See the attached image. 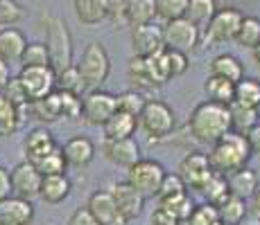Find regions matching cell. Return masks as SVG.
I'll return each instance as SVG.
<instances>
[{
  "label": "cell",
  "instance_id": "6da1fadb",
  "mask_svg": "<svg viewBox=\"0 0 260 225\" xmlns=\"http://www.w3.org/2000/svg\"><path fill=\"white\" fill-rule=\"evenodd\" d=\"M188 128L197 142L215 144L222 135L231 133V117H229V106L215 102H202L192 108L188 117Z\"/></svg>",
  "mask_w": 260,
  "mask_h": 225
},
{
  "label": "cell",
  "instance_id": "7a4b0ae2",
  "mask_svg": "<svg viewBox=\"0 0 260 225\" xmlns=\"http://www.w3.org/2000/svg\"><path fill=\"white\" fill-rule=\"evenodd\" d=\"M206 158L215 173L229 176V173L247 167L249 160H251V149H249V142L244 135L231 131L222 135L215 144H211V151L206 153Z\"/></svg>",
  "mask_w": 260,
  "mask_h": 225
},
{
  "label": "cell",
  "instance_id": "3957f363",
  "mask_svg": "<svg viewBox=\"0 0 260 225\" xmlns=\"http://www.w3.org/2000/svg\"><path fill=\"white\" fill-rule=\"evenodd\" d=\"M43 21H46L43 29H46V48L50 52V68L54 72H61L73 66V36L63 18L46 14Z\"/></svg>",
  "mask_w": 260,
  "mask_h": 225
},
{
  "label": "cell",
  "instance_id": "277c9868",
  "mask_svg": "<svg viewBox=\"0 0 260 225\" xmlns=\"http://www.w3.org/2000/svg\"><path fill=\"white\" fill-rule=\"evenodd\" d=\"M82 74L84 81V90L91 93V90L102 88V83L109 79V72H111V59H109V52L102 43L91 41L84 48L82 52V61L75 63Z\"/></svg>",
  "mask_w": 260,
  "mask_h": 225
},
{
  "label": "cell",
  "instance_id": "5b68a950",
  "mask_svg": "<svg viewBox=\"0 0 260 225\" xmlns=\"http://www.w3.org/2000/svg\"><path fill=\"white\" fill-rule=\"evenodd\" d=\"M174 111L161 99H147L138 115V126L147 133L149 140H166L174 131Z\"/></svg>",
  "mask_w": 260,
  "mask_h": 225
},
{
  "label": "cell",
  "instance_id": "8992f818",
  "mask_svg": "<svg viewBox=\"0 0 260 225\" xmlns=\"http://www.w3.org/2000/svg\"><path fill=\"white\" fill-rule=\"evenodd\" d=\"M166 173H168L166 167H163L158 160L141 158L136 164H132V167L127 169V180H124V183L132 185L145 201H147V198H156L161 180Z\"/></svg>",
  "mask_w": 260,
  "mask_h": 225
},
{
  "label": "cell",
  "instance_id": "52a82bcc",
  "mask_svg": "<svg viewBox=\"0 0 260 225\" xmlns=\"http://www.w3.org/2000/svg\"><path fill=\"white\" fill-rule=\"evenodd\" d=\"M18 83H21L27 104L39 102V99H46L48 95L54 93L57 88V72L50 66L46 68H21L18 72Z\"/></svg>",
  "mask_w": 260,
  "mask_h": 225
},
{
  "label": "cell",
  "instance_id": "ba28073f",
  "mask_svg": "<svg viewBox=\"0 0 260 225\" xmlns=\"http://www.w3.org/2000/svg\"><path fill=\"white\" fill-rule=\"evenodd\" d=\"M161 32H163V45L168 50H177V52H183V54L194 52L197 45L202 43V32L188 18L168 21L161 27Z\"/></svg>",
  "mask_w": 260,
  "mask_h": 225
},
{
  "label": "cell",
  "instance_id": "9c48e42d",
  "mask_svg": "<svg viewBox=\"0 0 260 225\" xmlns=\"http://www.w3.org/2000/svg\"><path fill=\"white\" fill-rule=\"evenodd\" d=\"M116 95L107 93V90L98 88L91 93L82 95V108H79V117L91 126H102L113 113H116Z\"/></svg>",
  "mask_w": 260,
  "mask_h": 225
},
{
  "label": "cell",
  "instance_id": "30bf717a",
  "mask_svg": "<svg viewBox=\"0 0 260 225\" xmlns=\"http://www.w3.org/2000/svg\"><path fill=\"white\" fill-rule=\"evenodd\" d=\"M127 77L132 81L134 90L138 93H145V90H154L158 86L166 83L161 74V68H158V61H156V54L149 59H143V57H132L129 59V68H127Z\"/></svg>",
  "mask_w": 260,
  "mask_h": 225
},
{
  "label": "cell",
  "instance_id": "8fae6325",
  "mask_svg": "<svg viewBox=\"0 0 260 225\" xmlns=\"http://www.w3.org/2000/svg\"><path fill=\"white\" fill-rule=\"evenodd\" d=\"M244 14L236 7H219L215 12L213 21L208 23V27L204 29V36H206V43H229L236 41V34L240 29V23H242Z\"/></svg>",
  "mask_w": 260,
  "mask_h": 225
},
{
  "label": "cell",
  "instance_id": "7c38bea8",
  "mask_svg": "<svg viewBox=\"0 0 260 225\" xmlns=\"http://www.w3.org/2000/svg\"><path fill=\"white\" fill-rule=\"evenodd\" d=\"M9 180H12V196L32 201V198L39 196L43 176L37 171V167H34L32 162L23 160V162H18L16 167L9 171Z\"/></svg>",
  "mask_w": 260,
  "mask_h": 225
},
{
  "label": "cell",
  "instance_id": "4fadbf2b",
  "mask_svg": "<svg viewBox=\"0 0 260 225\" xmlns=\"http://www.w3.org/2000/svg\"><path fill=\"white\" fill-rule=\"evenodd\" d=\"M177 173H179V178L186 183V187L199 189L208 180V176L213 173V169H211V164H208L206 153L190 151V153H186V156L181 158Z\"/></svg>",
  "mask_w": 260,
  "mask_h": 225
},
{
  "label": "cell",
  "instance_id": "5bb4252c",
  "mask_svg": "<svg viewBox=\"0 0 260 225\" xmlns=\"http://www.w3.org/2000/svg\"><path fill=\"white\" fill-rule=\"evenodd\" d=\"M109 194H111L113 203H116V207H118L120 216L124 218V223L136 221V218L143 214L145 198L136 192V189L132 187V185H127V183H116L111 189H109Z\"/></svg>",
  "mask_w": 260,
  "mask_h": 225
},
{
  "label": "cell",
  "instance_id": "9a60e30c",
  "mask_svg": "<svg viewBox=\"0 0 260 225\" xmlns=\"http://www.w3.org/2000/svg\"><path fill=\"white\" fill-rule=\"evenodd\" d=\"M102 153L111 164L122 167V169H129L132 164H136L138 160H141V144L136 142V138L104 140Z\"/></svg>",
  "mask_w": 260,
  "mask_h": 225
},
{
  "label": "cell",
  "instance_id": "2e32d148",
  "mask_svg": "<svg viewBox=\"0 0 260 225\" xmlns=\"http://www.w3.org/2000/svg\"><path fill=\"white\" fill-rule=\"evenodd\" d=\"M132 50L134 57H143L149 59L154 54L163 52L166 45H163V32L156 25H141V27L132 29Z\"/></svg>",
  "mask_w": 260,
  "mask_h": 225
},
{
  "label": "cell",
  "instance_id": "e0dca14e",
  "mask_svg": "<svg viewBox=\"0 0 260 225\" xmlns=\"http://www.w3.org/2000/svg\"><path fill=\"white\" fill-rule=\"evenodd\" d=\"M86 209L91 212V216L98 221L100 225H127L124 218L120 216L116 203H113L111 194L109 189H98L88 196V203H86Z\"/></svg>",
  "mask_w": 260,
  "mask_h": 225
},
{
  "label": "cell",
  "instance_id": "ac0fdd59",
  "mask_svg": "<svg viewBox=\"0 0 260 225\" xmlns=\"http://www.w3.org/2000/svg\"><path fill=\"white\" fill-rule=\"evenodd\" d=\"M34 205L25 198L9 196L0 201V225H32Z\"/></svg>",
  "mask_w": 260,
  "mask_h": 225
},
{
  "label": "cell",
  "instance_id": "d6986e66",
  "mask_svg": "<svg viewBox=\"0 0 260 225\" xmlns=\"http://www.w3.org/2000/svg\"><path fill=\"white\" fill-rule=\"evenodd\" d=\"M61 153H63V160H66L68 167H88L95 158V144L91 138L86 135H75L71 138L66 144L61 147Z\"/></svg>",
  "mask_w": 260,
  "mask_h": 225
},
{
  "label": "cell",
  "instance_id": "ffe728a7",
  "mask_svg": "<svg viewBox=\"0 0 260 225\" xmlns=\"http://www.w3.org/2000/svg\"><path fill=\"white\" fill-rule=\"evenodd\" d=\"M57 149V142H54L52 133L48 128H34L25 135L23 140V153H25V160L32 164H37L43 156H48L50 151Z\"/></svg>",
  "mask_w": 260,
  "mask_h": 225
},
{
  "label": "cell",
  "instance_id": "44dd1931",
  "mask_svg": "<svg viewBox=\"0 0 260 225\" xmlns=\"http://www.w3.org/2000/svg\"><path fill=\"white\" fill-rule=\"evenodd\" d=\"M71 180L66 173H54V176H43L41 189H39V198L46 201L48 205H59L71 196Z\"/></svg>",
  "mask_w": 260,
  "mask_h": 225
},
{
  "label": "cell",
  "instance_id": "7402d4cb",
  "mask_svg": "<svg viewBox=\"0 0 260 225\" xmlns=\"http://www.w3.org/2000/svg\"><path fill=\"white\" fill-rule=\"evenodd\" d=\"M226 185H229V192L231 196H238L242 201H249V198L256 194V189L260 187V180H258V173L249 167H242L238 171L229 173L226 176Z\"/></svg>",
  "mask_w": 260,
  "mask_h": 225
},
{
  "label": "cell",
  "instance_id": "603a6c76",
  "mask_svg": "<svg viewBox=\"0 0 260 225\" xmlns=\"http://www.w3.org/2000/svg\"><path fill=\"white\" fill-rule=\"evenodd\" d=\"M27 45V38L23 36L21 29L16 27H3L0 29V61L9 63H18L21 54Z\"/></svg>",
  "mask_w": 260,
  "mask_h": 225
},
{
  "label": "cell",
  "instance_id": "cb8c5ba5",
  "mask_svg": "<svg viewBox=\"0 0 260 225\" xmlns=\"http://www.w3.org/2000/svg\"><path fill=\"white\" fill-rule=\"evenodd\" d=\"M208 74H213V77H222L231 83H238L240 79L244 77V66L236 54L222 52V54H217V57H213L211 66H208Z\"/></svg>",
  "mask_w": 260,
  "mask_h": 225
},
{
  "label": "cell",
  "instance_id": "d4e9b609",
  "mask_svg": "<svg viewBox=\"0 0 260 225\" xmlns=\"http://www.w3.org/2000/svg\"><path fill=\"white\" fill-rule=\"evenodd\" d=\"M138 128V119L132 117L127 113H120L116 111L107 122L102 124V131H104V140H122V138H134Z\"/></svg>",
  "mask_w": 260,
  "mask_h": 225
},
{
  "label": "cell",
  "instance_id": "484cf974",
  "mask_svg": "<svg viewBox=\"0 0 260 225\" xmlns=\"http://www.w3.org/2000/svg\"><path fill=\"white\" fill-rule=\"evenodd\" d=\"M156 61H158V68H161V74L166 81L170 79H177L181 74H186L188 70V54L183 52H177V50H163V52L156 54Z\"/></svg>",
  "mask_w": 260,
  "mask_h": 225
},
{
  "label": "cell",
  "instance_id": "4316f807",
  "mask_svg": "<svg viewBox=\"0 0 260 225\" xmlns=\"http://www.w3.org/2000/svg\"><path fill=\"white\" fill-rule=\"evenodd\" d=\"M156 18V0H129L124 23L129 27H141V25H152Z\"/></svg>",
  "mask_w": 260,
  "mask_h": 225
},
{
  "label": "cell",
  "instance_id": "83f0119b",
  "mask_svg": "<svg viewBox=\"0 0 260 225\" xmlns=\"http://www.w3.org/2000/svg\"><path fill=\"white\" fill-rule=\"evenodd\" d=\"M27 113L32 115L39 122H57L59 117H63L61 113V99H59V93L54 90L52 95H48L46 99H39V102L27 104Z\"/></svg>",
  "mask_w": 260,
  "mask_h": 225
},
{
  "label": "cell",
  "instance_id": "f1b7e54d",
  "mask_svg": "<svg viewBox=\"0 0 260 225\" xmlns=\"http://www.w3.org/2000/svg\"><path fill=\"white\" fill-rule=\"evenodd\" d=\"M229 117H231V131H236L240 135H247L260 122L256 108L244 106V104H238V102L229 104Z\"/></svg>",
  "mask_w": 260,
  "mask_h": 225
},
{
  "label": "cell",
  "instance_id": "f546056e",
  "mask_svg": "<svg viewBox=\"0 0 260 225\" xmlns=\"http://www.w3.org/2000/svg\"><path fill=\"white\" fill-rule=\"evenodd\" d=\"M217 9V0H188V9L183 18H188L199 32H204L208 27V23L213 21Z\"/></svg>",
  "mask_w": 260,
  "mask_h": 225
},
{
  "label": "cell",
  "instance_id": "4dcf8cb0",
  "mask_svg": "<svg viewBox=\"0 0 260 225\" xmlns=\"http://www.w3.org/2000/svg\"><path fill=\"white\" fill-rule=\"evenodd\" d=\"M73 9L82 25H100L107 18V3L104 0H73Z\"/></svg>",
  "mask_w": 260,
  "mask_h": 225
},
{
  "label": "cell",
  "instance_id": "1f68e13d",
  "mask_svg": "<svg viewBox=\"0 0 260 225\" xmlns=\"http://www.w3.org/2000/svg\"><path fill=\"white\" fill-rule=\"evenodd\" d=\"M197 192L202 194L204 201H206L208 205H213V207L222 205L229 196H231V192H229V185H226V176H222V173H215V171L208 176V180L197 189Z\"/></svg>",
  "mask_w": 260,
  "mask_h": 225
},
{
  "label": "cell",
  "instance_id": "d6a6232c",
  "mask_svg": "<svg viewBox=\"0 0 260 225\" xmlns=\"http://www.w3.org/2000/svg\"><path fill=\"white\" fill-rule=\"evenodd\" d=\"M233 90H236V83L226 81V79H222V77L208 74L206 81H204V93H206L208 102H215V104L229 106V104L233 102Z\"/></svg>",
  "mask_w": 260,
  "mask_h": 225
},
{
  "label": "cell",
  "instance_id": "836d02e7",
  "mask_svg": "<svg viewBox=\"0 0 260 225\" xmlns=\"http://www.w3.org/2000/svg\"><path fill=\"white\" fill-rule=\"evenodd\" d=\"M23 111H18L9 99L0 95V138H9L21 128L23 124Z\"/></svg>",
  "mask_w": 260,
  "mask_h": 225
},
{
  "label": "cell",
  "instance_id": "e575fe53",
  "mask_svg": "<svg viewBox=\"0 0 260 225\" xmlns=\"http://www.w3.org/2000/svg\"><path fill=\"white\" fill-rule=\"evenodd\" d=\"M217 214H219V223L240 225L249 214L247 201H242V198H238V196H229L222 205H217Z\"/></svg>",
  "mask_w": 260,
  "mask_h": 225
},
{
  "label": "cell",
  "instance_id": "d590c367",
  "mask_svg": "<svg viewBox=\"0 0 260 225\" xmlns=\"http://www.w3.org/2000/svg\"><path fill=\"white\" fill-rule=\"evenodd\" d=\"M233 102L256 108L260 104V81L253 77H242L233 90Z\"/></svg>",
  "mask_w": 260,
  "mask_h": 225
},
{
  "label": "cell",
  "instance_id": "8d00e7d4",
  "mask_svg": "<svg viewBox=\"0 0 260 225\" xmlns=\"http://www.w3.org/2000/svg\"><path fill=\"white\" fill-rule=\"evenodd\" d=\"M236 43L247 50H253L260 45V18L256 16H242L240 29L236 34Z\"/></svg>",
  "mask_w": 260,
  "mask_h": 225
},
{
  "label": "cell",
  "instance_id": "74e56055",
  "mask_svg": "<svg viewBox=\"0 0 260 225\" xmlns=\"http://www.w3.org/2000/svg\"><path fill=\"white\" fill-rule=\"evenodd\" d=\"M21 68H46L50 66V52L46 43H27L21 54Z\"/></svg>",
  "mask_w": 260,
  "mask_h": 225
},
{
  "label": "cell",
  "instance_id": "f35d334b",
  "mask_svg": "<svg viewBox=\"0 0 260 225\" xmlns=\"http://www.w3.org/2000/svg\"><path fill=\"white\" fill-rule=\"evenodd\" d=\"M54 90H63V93L77 95V97L86 95V90H84V81H82V74H79V70H77L75 63L71 68L57 72V88H54Z\"/></svg>",
  "mask_w": 260,
  "mask_h": 225
},
{
  "label": "cell",
  "instance_id": "ab89813d",
  "mask_svg": "<svg viewBox=\"0 0 260 225\" xmlns=\"http://www.w3.org/2000/svg\"><path fill=\"white\" fill-rule=\"evenodd\" d=\"M145 95L138 93V90H124V93L116 95V108L120 113H127L132 115V117L138 119V115H141V111L145 108Z\"/></svg>",
  "mask_w": 260,
  "mask_h": 225
},
{
  "label": "cell",
  "instance_id": "60d3db41",
  "mask_svg": "<svg viewBox=\"0 0 260 225\" xmlns=\"http://www.w3.org/2000/svg\"><path fill=\"white\" fill-rule=\"evenodd\" d=\"M158 205L161 207H166L170 214H172L174 218H177L179 223H186V218L192 214V209H194V203H192V198L188 196V192L186 194H179V196H172V198H168V201H158Z\"/></svg>",
  "mask_w": 260,
  "mask_h": 225
},
{
  "label": "cell",
  "instance_id": "b9f144b4",
  "mask_svg": "<svg viewBox=\"0 0 260 225\" xmlns=\"http://www.w3.org/2000/svg\"><path fill=\"white\" fill-rule=\"evenodd\" d=\"M37 171L41 176H54V173H66V160H63V153H61V147H57L54 151H50L48 156H43L37 164Z\"/></svg>",
  "mask_w": 260,
  "mask_h": 225
},
{
  "label": "cell",
  "instance_id": "7bdbcfd3",
  "mask_svg": "<svg viewBox=\"0 0 260 225\" xmlns=\"http://www.w3.org/2000/svg\"><path fill=\"white\" fill-rule=\"evenodd\" d=\"M186 9H188V0H156V18H161L163 23L183 18Z\"/></svg>",
  "mask_w": 260,
  "mask_h": 225
},
{
  "label": "cell",
  "instance_id": "ee69618b",
  "mask_svg": "<svg viewBox=\"0 0 260 225\" xmlns=\"http://www.w3.org/2000/svg\"><path fill=\"white\" fill-rule=\"evenodd\" d=\"M183 225H219V214H217V207L208 203H202V205H194L192 214L186 218Z\"/></svg>",
  "mask_w": 260,
  "mask_h": 225
},
{
  "label": "cell",
  "instance_id": "f6af8a7d",
  "mask_svg": "<svg viewBox=\"0 0 260 225\" xmlns=\"http://www.w3.org/2000/svg\"><path fill=\"white\" fill-rule=\"evenodd\" d=\"M186 192H188V187H186V183L179 178V173H166L161 180V187H158L156 198L158 201H168V198L179 196V194H186Z\"/></svg>",
  "mask_w": 260,
  "mask_h": 225
},
{
  "label": "cell",
  "instance_id": "bcb514c9",
  "mask_svg": "<svg viewBox=\"0 0 260 225\" xmlns=\"http://www.w3.org/2000/svg\"><path fill=\"white\" fill-rule=\"evenodd\" d=\"M25 18V9L16 0H0V27H12Z\"/></svg>",
  "mask_w": 260,
  "mask_h": 225
},
{
  "label": "cell",
  "instance_id": "7dc6e473",
  "mask_svg": "<svg viewBox=\"0 0 260 225\" xmlns=\"http://www.w3.org/2000/svg\"><path fill=\"white\" fill-rule=\"evenodd\" d=\"M3 97L9 99L18 111H23V113L27 111V97H25V93H23V88H21V83H18L16 77H12L7 81V86H5V90H3Z\"/></svg>",
  "mask_w": 260,
  "mask_h": 225
},
{
  "label": "cell",
  "instance_id": "c3c4849f",
  "mask_svg": "<svg viewBox=\"0 0 260 225\" xmlns=\"http://www.w3.org/2000/svg\"><path fill=\"white\" fill-rule=\"evenodd\" d=\"M107 3V18H111L113 23H124V14H127L129 0H104Z\"/></svg>",
  "mask_w": 260,
  "mask_h": 225
},
{
  "label": "cell",
  "instance_id": "681fc988",
  "mask_svg": "<svg viewBox=\"0 0 260 225\" xmlns=\"http://www.w3.org/2000/svg\"><path fill=\"white\" fill-rule=\"evenodd\" d=\"M68 225H100V223L91 216V212H88L86 207H79V209H75V212L71 214Z\"/></svg>",
  "mask_w": 260,
  "mask_h": 225
},
{
  "label": "cell",
  "instance_id": "f907efd6",
  "mask_svg": "<svg viewBox=\"0 0 260 225\" xmlns=\"http://www.w3.org/2000/svg\"><path fill=\"white\" fill-rule=\"evenodd\" d=\"M152 225H181V223H179L166 207L158 205V207L152 212Z\"/></svg>",
  "mask_w": 260,
  "mask_h": 225
},
{
  "label": "cell",
  "instance_id": "816d5d0a",
  "mask_svg": "<svg viewBox=\"0 0 260 225\" xmlns=\"http://www.w3.org/2000/svg\"><path fill=\"white\" fill-rule=\"evenodd\" d=\"M247 142H249V149H251V156H260V122L256 124V126L251 128L247 135Z\"/></svg>",
  "mask_w": 260,
  "mask_h": 225
},
{
  "label": "cell",
  "instance_id": "f5cc1de1",
  "mask_svg": "<svg viewBox=\"0 0 260 225\" xmlns=\"http://www.w3.org/2000/svg\"><path fill=\"white\" fill-rule=\"evenodd\" d=\"M12 196V180H9V171L0 167V201Z\"/></svg>",
  "mask_w": 260,
  "mask_h": 225
},
{
  "label": "cell",
  "instance_id": "db71d44e",
  "mask_svg": "<svg viewBox=\"0 0 260 225\" xmlns=\"http://www.w3.org/2000/svg\"><path fill=\"white\" fill-rule=\"evenodd\" d=\"M12 79V74H9V66L5 61H0V95H3L5 86H7V81Z\"/></svg>",
  "mask_w": 260,
  "mask_h": 225
},
{
  "label": "cell",
  "instance_id": "11a10c76",
  "mask_svg": "<svg viewBox=\"0 0 260 225\" xmlns=\"http://www.w3.org/2000/svg\"><path fill=\"white\" fill-rule=\"evenodd\" d=\"M249 201H251V214L260 221V187L256 189V194H253Z\"/></svg>",
  "mask_w": 260,
  "mask_h": 225
},
{
  "label": "cell",
  "instance_id": "9f6ffc18",
  "mask_svg": "<svg viewBox=\"0 0 260 225\" xmlns=\"http://www.w3.org/2000/svg\"><path fill=\"white\" fill-rule=\"evenodd\" d=\"M251 52H253V61H256V66L260 68V45H256V48H253Z\"/></svg>",
  "mask_w": 260,
  "mask_h": 225
},
{
  "label": "cell",
  "instance_id": "6f0895ef",
  "mask_svg": "<svg viewBox=\"0 0 260 225\" xmlns=\"http://www.w3.org/2000/svg\"><path fill=\"white\" fill-rule=\"evenodd\" d=\"M256 113H258V117H260V104H258V106H256Z\"/></svg>",
  "mask_w": 260,
  "mask_h": 225
},
{
  "label": "cell",
  "instance_id": "680465c9",
  "mask_svg": "<svg viewBox=\"0 0 260 225\" xmlns=\"http://www.w3.org/2000/svg\"><path fill=\"white\" fill-rule=\"evenodd\" d=\"M219 225H224V223H219Z\"/></svg>",
  "mask_w": 260,
  "mask_h": 225
}]
</instances>
